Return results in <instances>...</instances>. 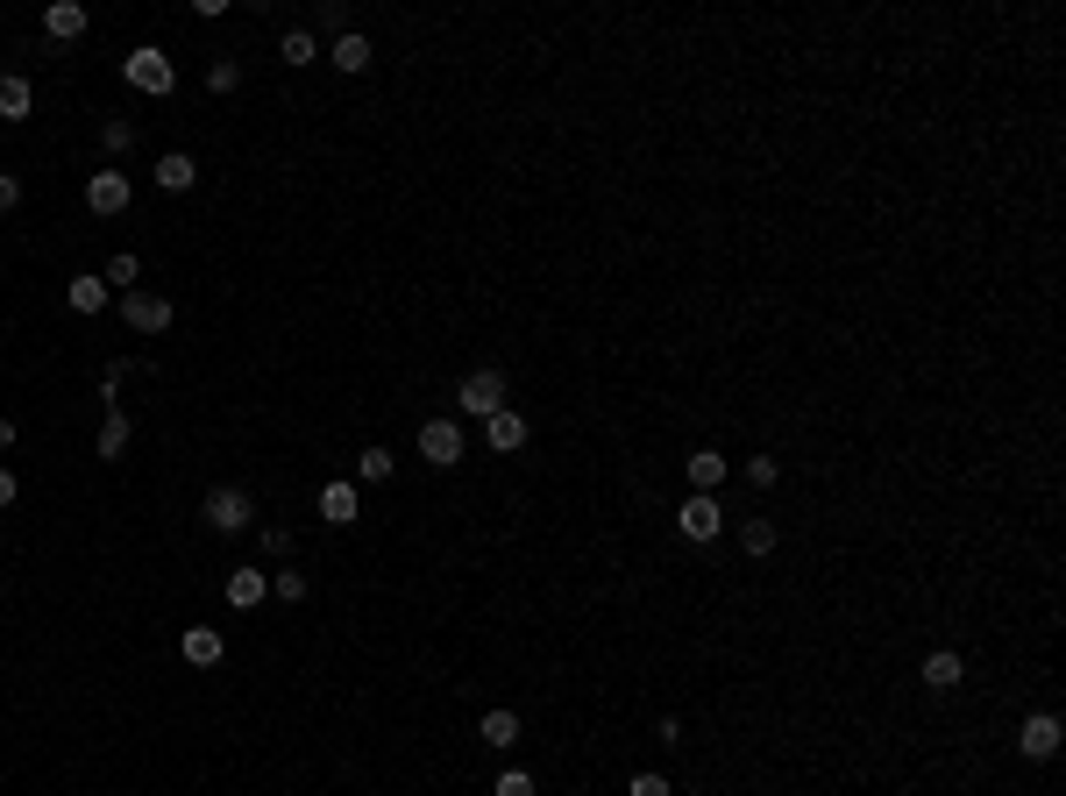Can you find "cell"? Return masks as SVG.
<instances>
[{"label":"cell","instance_id":"1","mask_svg":"<svg viewBox=\"0 0 1066 796\" xmlns=\"http://www.w3.org/2000/svg\"><path fill=\"white\" fill-rule=\"evenodd\" d=\"M121 78H128L136 93H150V100H164V93L179 86V64H171L157 44H136V50H128V64H121Z\"/></svg>","mask_w":1066,"mask_h":796},{"label":"cell","instance_id":"2","mask_svg":"<svg viewBox=\"0 0 1066 796\" xmlns=\"http://www.w3.org/2000/svg\"><path fill=\"white\" fill-rule=\"evenodd\" d=\"M455 406H463V413H477V420H491V413H505V406H512V384H505V370H469V377H463V391H455Z\"/></svg>","mask_w":1066,"mask_h":796},{"label":"cell","instance_id":"3","mask_svg":"<svg viewBox=\"0 0 1066 796\" xmlns=\"http://www.w3.org/2000/svg\"><path fill=\"white\" fill-rule=\"evenodd\" d=\"M676 526H683V541H719V534H725V505L711 491H690L683 512H676Z\"/></svg>","mask_w":1066,"mask_h":796},{"label":"cell","instance_id":"4","mask_svg":"<svg viewBox=\"0 0 1066 796\" xmlns=\"http://www.w3.org/2000/svg\"><path fill=\"white\" fill-rule=\"evenodd\" d=\"M199 512H207V526H213V534H242V526L256 519L249 491H235V483H221V491H207V505H199Z\"/></svg>","mask_w":1066,"mask_h":796},{"label":"cell","instance_id":"5","mask_svg":"<svg viewBox=\"0 0 1066 796\" xmlns=\"http://www.w3.org/2000/svg\"><path fill=\"white\" fill-rule=\"evenodd\" d=\"M128 199H136L128 171H93V179H86V207L107 213V221H114V213H128Z\"/></svg>","mask_w":1066,"mask_h":796},{"label":"cell","instance_id":"6","mask_svg":"<svg viewBox=\"0 0 1066 796\" xmlns=\"http://www.w3.org/2000/svg\"><path fill=\"white\" fill-rule=\"evenodd\" d=\"M121 320L136 334H164L171 328V299L164 292H121Z\"/></svg>","mask_w":1066,"mask_h":796},{"label":"cell","instance_id":"7","mask_svg":"<svg viewBox=\"0 0 1066 796\" xmlns=\"http://www.w3.org/2000/svg\"><path fill=\"white\" fill-rule=\"evenodd\" d=\"M420 455H427L434 469L463 463V427H455V420H427V427H420Z\"/></svg>","mask_w":1066,"mask_h":796},{"label":"cell","instance_id":"8","mask_svg":"<svg viewBox=\"0 0 1066 796\" xmlns=\"http://www.w3.org/2000/svg\"><path fill=\"white\" fill-rule=\"evenodd\" d=\"M1017 747H1024V761H1052V754H1059V719H1052V711H1031Z\"/></svg>","mask_w":1066,"mask_h":796},{"label":"cell","instance_id":"9","mask_svg":"<svg viewBox=\"0 0 1066 796\" xmlns=\"http://www.w3.org/2000/svg\"><path fill=\"white\" fill-rule=\"evenodd\" d=\"M483 441H491V449L498 455H519L526 449V441H534V427H526V413H491V420H483Z\"/></svg>","mask_w":1066,"mask_h":796},{"label":"cell","instance_id":"10","mask_svg":"<svg viewBox=\"0 0 1066 796\" xmlns=\"http://www.w3.org/2000/svg\"><path fill=\"white\" fill-rule=\"evenodd\" d=\"M86 8H78V0H50V8H44V36H50V44H72V36H86Z\"/></svg>","mask_w":1066,"mask_h":796},{"label":"cell","instance_id":"11","mask_svg":"<svg viewBox=\"0 0 1066 796\" xmlns=\"http://www.w3.org/2000/svg\"><path fill=\"white\" fill-rule=\"evenodd\" d=\"M320 519H328V526H356L363 519L356 483H320Z\"/></svg>","mask_w":1066,"mask_h":796},{"label":"cell","instance_id":"12","mask_svg":"<svg viewBox=\"0 0 1066 796\" xmlns=\"http://www.w3.org/2000/svg\"><path fill=\"white\" fill-rule=\"evenodd\" d=\"M370 58H377L370 36H356V29H342V36H334V50H328L334 72H370Z\"/></svg>","mask_w":1066,"mask_h":796},{"label":"cell","instance_id":"13","mask_svg":"<svg viewBox=\"0 0 1066 796\" xmlns=\"http://www.w3.org/2000/svg\"><path fill=\"white\" fill-rule=\"evenodd\" d=\"M264 598H271V576H264V570H235V576H228V604H235V612H256Z\"/></svg>","mask_w":1066,"mask_h":796},{"label":"cell","instance_id":"14","mask_svg":"<svg viewBox=\"0 0 1066 796\" xmlns=\"http://www.w3.org/2000/svg\"><path fill=\"white\" fill-rule=\"evenodd\" d=\"M29 107H36V86L22 72H0V121H29Z\"/></svg>","mask_w":1066,"mask_h":796},{"label":"cell","instance_id":"15","mask_svg":"<svg viewBox=\"0 0 1066 796\" xmlns=\"http://www.w3.org/2000/svg\"><path fill=\"white\" fill-rule=\"evenodd\" d=\"M93 455H100V463H121V455H128V413H121V406H107V420H100V441H93Z\"/></svg>","mask_w":1066,"mask_h":796},{"label":"cell","instance_id":"16","mask_svg":"<svg viewBox=\"0 0 1066 796\" xmlns=\"http://www.w3.org/2000/svg\"><path fill=\"white\" fill-rule=\"evenodd\" d=\"M179 654L193 661V669H213V661L228 654V640H221V633H213V626H193V633H185V640H179Z\"/></svg>","mask_w":1066,"mask_h":796},{"label":"cell","instance_id":"17","mask_svg":"<svg viewBox=\"0 0 1066 796\" xmlns=\"http://www.w3.org/2000/svg\"><path fill=\"white\" fill-rule=\"evenodd\" d=\"M157 185H164V193H193V179H199V164L185 150H171V157H157V171H150Z\"/></svg>","mask_w":1066,"mask_h":796},{"label":"cell","instance_id":"18","mask_svg":"<svg viewBox=\"0 0 1066 796\" xmlns=\"http://www.w3.org/2000/svg\"><path fill=\"white\" fill-rule=\"evenodd\" d=\"M960 676H967V661L953 654V647H939V654L924 661V690H960Z\"/></svg>","mask_w":1066,"mask_h":796},{"label":"cell","instance_id":"19","mask_svg":"<svg viewBox=\"0 0 1066 796\" xmlns=\"http://www.w3.org/2000/svg\"><path fill=\"white\" fill-rule=\"evenodd\" d=\"M64 299H72V314H100L107 306V278H72V285H64Z\"/></svg>","mask_w":1066,"mask_h":796},{"label":"cell","instance_id":"20","mask_svg":"<svg viewBox=\"0 0 1066 796\" xmlns=\"http://www.w3.org/2000/svg\"><path fill=\"white\" fill-rule=\"evenodd\" d=\"M725 469H733V463H725L719 449H697V455H690V483H697V491H719Z\"/></svg>","mask_w":1066,"mask_h":796},{"label":"cell","instance_id":"21","mask_svg":"<svg viewBox=\"0 0 1066 796\" xmlns=\"http://www.w3.org/2000/svg\"><path fill=\"white\" fill-rule=\"evenodd\" d=\"M483 747H519V711H483Z\"/></svg>","mask_w":1066,"mask_h":796},{"label":"cell","instance_id":"22","mask_svg":"<svg viewBox=\"0 0 1066 796\" xmlns=\"http://www.w3.org/2000/svg\"><path fill=\"white\" fill-rule=\"evenodd\" d=\"M739 548H747L753 562L775 555V519H747V526H739Z\"/></svg>","mask_w":1066,"mask_h":796},{"label":"cell","instance_id":"23","mask_svg":"<svg viewBox=\"0 0 1066 796\" xmlns=\"http://www.w3.org/2000/svg\"><path fill=\"white\" fill-rule=\"evenodd\" d=\"M271 598H285V604H306V598H314V584H306L299 570H278V576H271Z\"/></svg>","mask_w":1066,"mask_h":796},{"label":"cell","instance_id":"24","mask_svg":"<svg viewBox=\"0 0 1066 796\" xmlns=\"http://www.w3.org/2000/svg\"><path fill=\"white\" fill-rule=\"evenodd\" d=\"M100 143H107V157H128V150H136V121H107V128H100Z\"/></svg>","mask_w":1066,"mask_h":796},{"label":"cell","instance_id":"25","mask_svg":"<svg viewBox=\"0 0 1066 796\" xmlns=\"http://www.w3.org/2000/svg\"><path fill=\"white\" fill-rule=\"evenodd\" d=\"M235 86H242V64L235 58H213L207 64V93H235Z\"/></svg>","mask_w":1066,"mask_h":796},{"label":"cell","instance_id":"26","mask_svg":"<svg viewBox=\"0 0 1066 796\" xmlns=\"http://www.w3.org/2000/svg\"><path fill=\"white\" fill-rule=\"evenodd\" d=\"M356 477H363V483H384V477H391V449H363V455H356Z\"/></svg>","mask_w":1066,"mask_h":796},{"label":"cell","instance_id":"27","mask_svg":"<svg viewBox=\"0 0 1066 796\" xmlns=\"http://www.w3.org/2000/svg\"><path fill=\"white\" fill-rule=\"evenodd\" d=\"M278 58H285V64H314V58H320V44H314V36H306V29H292V36H285V50H278Z\"/></svg>","mask_w":1066,"mask_h":796},{"label":"cell","instance_id":"28","mask_svg":"<svg viewBox=\"0 0 1066 796\" xmlns=\"http://www.w3.org/2000/svg\"><path fill=\"white\" fill-rule=\"evenodd\" d=\"M100 278H107V285H136V278H143V256H128V249H121L114 264L100 271Z\"/></svg>","mask_w":1066,"mask_h":796},{"label":"cell","instance_id":"29","mask_svg":"<svg viewBox=\"0 0 1066 796\" xmlns=\"http://www.w3.org/2000/svg\"><path fill=\"white\" fill-rule=\"evenodd\" d=\"M491 796H534V775H526V768H505V775L491 782Z\"/></svg>","mask_w":1066,"mask_h":796},{"label":"cell","instance_id":"30","mask_svg":"<svg viewBox=\"0 0 1066 796\" xmlns=\"http://www.w3.org/2000/svg\"><path fill=\"white\" fill-rule=\"evenodd\" d=\"M775 477H782V469H775V455H747V483H761V491H768Z\"/></svg>","mask_w":1066,"mask_h":796},{"label":"cell","instance_id":"31","mask_svg":"<svg viewBox=\"0 0 1066 796\" xmlns=\"http://www.w3.org/2000/svg\"><path fill=\"white\" fill-rule=\"evenodd\" d=\"M256 541H264V555H292V526H264Z\"/></svg>","mask_w":1066,"mask_h":796},{"label":"cell","instance_id":"32","mask_svg":"<svg viewBox=\"0 0 1066 796\" xmlns=\"http://www.w3.org/2000/svg\"><path fill=\"white\" fill-rule=\"evenodd\" d=\"M22 207V179L15 171H0V213H15Z\"/></svg>","mask_w":1066,"mask_h":796},{"label":"cell","instance_id":"33","mask_svg":"<svg viewBox=\"0 0 1066 796\" xmlns=\"http://www.w3.org/2000/svg\"><path fill=\"white\" fill-rule=\"evenodd\" d=\"M626 796H669V782H661V775H633Z\"/></svg>","mask_w":1066,"mask_h":796},{"label":"cell","instance_id":"34","mask_svg":"<svg viewBox=\"0 0 1066 796\" xmlns=\"http://www.w3.org/2000/svg\"><path fill=\"white\" fill-rule=\"evenodd\" d=\"M15 498H22V483H15V469H0V512L15 505Z\"/></svg>","mask_w":1066,"mask_h":796},{"label":"cell","instance_id":"35","mask_svg":"<svg viewBox=\"0 0 1066 796\" xmlns=\"http://www.w3.org/2000/svg\"><path fill=\"white\" fill-rule=\"evenodd\" d=\"M0 449H15V420H0Z\"/></svg>","mask_w":1066,"mask_h":796}]
</instances>
